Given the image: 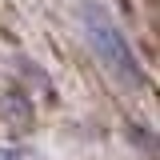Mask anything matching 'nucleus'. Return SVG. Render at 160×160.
I'll list each match as a JSON object with an SVG mask.
<instances>
[{
    "instance_id": "f257e3e1",
    "label": "nucleus",
    "mask_w": 160,
    "mask_h": 160,
    "mask_svg": "<svg viewBox=\"0 0 160 160\" xmlns=\"http://www.w3.org/2000/svg\"><path fill=\"white\" fill-rule=\"evenodd\" d=\"M84 32H88V44H92L96 60H100V64H104L116 80H128V84H136V80H140L136 56H132V48H128L124 32L108 20L104 8H96V4H88V8H84Z\"/></svg>"
}]
</instances>
